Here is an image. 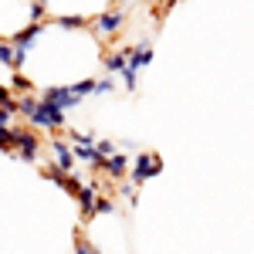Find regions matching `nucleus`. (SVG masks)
I'll return each mask as SVG.
<instances>
[{"instance_id":"7ed1b4c3","label":"nucleus","mask_w":254,"mask_h":254,"mask_svg":"<svg viewBox=\"0 0 254 254\" xmlns=\"http://www.w3.org/2000/svg\"><path fill=\"white\" fill-rule=\"evenodd\" d=\"M92 24H95L98 38H112L119 27L126 24V10H119V7H116V10H102L98 17H92Z\"/></svg>"},{"instance_id":"f3484780","label":"nucleus","mask_w":254,"mask_h":254,"mask_svg":"<svg viewBox=\"0 0 254 254\" xmlns=\"http://www.w3.org/2000/svg\"><path fill=\"white\" fill-rule=\"evenodd\" d=\"M14 116H17V112H10V109L0 105V129H14Z\"/></svg>"},{"instance_id":"423d86ee","label":"nucleus","mask_w":254,"mask_h":254,"mask_svg":"<svg viewBox=\"0 0 254 254\" xmlns=\"http://www.w3.org/2000/svg\"><path fill=\"white\" fill-rule=\"evenodd\" d=\"M126 55H129V68H132V71H142V68L153 61V44H149V41L126 44Z\"/></svg>"},{"instance_id":"412c9836","label":"nucleus","mask_w":254,"mask_h":254,"mask_svg":"<svg viewBox=\"0 0 254 254\" xmlns=\"http://www.w3.org/2000/svg\"><path fill=\"white\" fill-rule=\"evenodd\" d=\"M14 88H17L20 95H27V92H31V81L24 78V75H14Z\"/></svg>"},{"instance_id":"4be33fe9","label":"nucleus","mask_w":254,"mask_h":254,"mask_svg":"<svg viewBox=\"0 0 254 254\" xmlns=\"http://www.w3.org/2000/svg\"><path fill=\"white\" fill-rule=\"evenodd\" d=\"M58 24H61V27H81L85 17H58Z\"/></svg>"},{"instance_id":"ddd939ff","label":"nucleus","mask_w":254,"mask_h":254,"mask_svg":"<svg viewBox=\"0 0 254 254\" xmlns=\"http://www.w3.org/2000/svg\"><path fill=\"white\" fill-rule=\"evenodd\" d=\"M0 105H3V109H10V112H17V98L10 95V88H7V85H0Z\"/></svg>"},{"instance_id":"6ab92c4d","label":"nucleus","mask_w":254,"mask_h":254,"mask_svg":"<svg viewBox=\"0 0 254 254\" xmlns=\"http://www.w3.org/2000/svg\"><path fill=\"white\" fill-rule=\"evenodd\" d=\"M112 88H116L112 78H95V95H105V92H112Z\"/></svg>"},{"instance_id":"39448f33","label":"nucleus","mask_w":254,"mask_h":254,"mask_svg":"<svg viewBox=\"0 0 254 254\" xmlns=\"http://www.w3.org/2000/svg\"><path fill=\"white\" fill-rule=\"evenodd\" d=\"M48 146H51L55 166L64 170V173H71V170H75V149H71V142H64V139H51Z\"/></svg>"},{"instance_id":"b1692460","label":"nucleus","mask_w":254,"mask_h":254,"mask_svg":"<svg viewBox=\"0 0 254 254\" xmlns=\"http://www.w3.org/2000/svg\"><path fill=\"white\" fill-rule=\"evenodd\" d=\"M92 254H102V251H92Z\"/></svg>"},{"instance_id":"dca6fc26","label":"nucleus","mask_w":254,"mask_h":254,"mask_svg":"<svg viewBox=\"0 0 254 254\" xmlns=\"http://www.w3.org/2000/svg\"><path fill=\"white\" fill-rule=\"evenodd\" d=\"M112 210H116V200H109V196H98L95 214H112Z\"/></svg>"},{"instance_id":"aec40b11","label":"nucleus","mask_w":254,"mask_h":254,"mask_svg":"<svg viewBox=\"0 0 254 254\" xmlns=\"http://www.w3.org/2000/svg\"><path fill=\"white\" fill-rule=\"evenodd\" d=\"M136 75H139V71H132V68H126V71H122V85H126L129 92H136Z\"/></svg>"},{"instance_id":"9d476101","label":"nucleus","mask_w":254,"mask_h":254,"mask_svg":"<svg viewBox=\"0 0 254 254\" xmlns=\"http://www.w3.org/2000/svg\"><path fill=\"white\" fill-rule=\"evenodd\" d=\"M38 34H41V24H31V27H24V31H17L10 44H14V48H20V51H27V48H31L34 41H38Z\"/></svg>"},{"instance_id":"6e6552de","label":"nucleus","mask_w":254,"mask_h":254,"mask_svg":"<svg viewBox=\"0 0 254 254\" xmlns=\"http://www.w3.org/2000/svg\"><path fill=\"white\" fill-rule=\"evenodd\" d=\"M102 170L112 176V180H126V173H129V156H126V153H116V156L105 159V166H102Z\"/></svg>"},{"instance_id":"f257e3e1","label":"nucleus","mask_w":254,"mask_h":254,"mask_svg":"<svg viewBox=\"0 0 254 254\" xmlns=\"http://www.w3.org/2000/svg\"><path fill=\"white\" fill-rule=\"evenodd\" d=\"M14 156L17 159H27V163H34L41 159V139L34 129H24V126H14Z\"/></svg>"},{"instance_id":"f03ea898","label":"nucleus","mask_w":254,"mask_h":254,"mask_svg":"<svg viewBox=\"0 0 254 254\" xmlns=\"http://www.w3.org/2000/svg\"><path fill=\"white\" fill-rule=\"evenodd\" d=\"M27 122H31L34 129H51V132H55V129H64V112H61V109H55V105H48V102L41 98L38 109L31 112V119H27Z\"/></svg>"},{"instance_id":"2eb2a0df","label":"nucleus","mask_w":254,"mask_h":254,"mask_svg":"<svg viewBox=\"0 0 254 254\" xmlns=\"http://www.w3.org/2000/svg\"><path fill=\"white\" fill-rule=\"evenodd\" d=\"M119 193L126 196L129 203H136V183H126V180H119Z\"/></svg>"},{"instance_id":"20e7f679","label":"nucleus","mask_w":254,"mask_h":254,"mask_svg":"<svg viewBox=\"0 0 254 254\" xmlns=\"http://www.w3.org/2000/svg\"><path fill=\"white\" fill-rule=\"evenodd\" d=\"M159 156L156 153H139L136 163H132V183H146V180H153L159 173Z\"/></svg>"},{"instance_id":"f8f14e48","label":"nucleus","mask_w":254,"mask_h":254,"mask_svg":"<svg viewBox=\"0 0 254 254\" xmlns=\"http://www.w3.org/2000/svg\"><path fill=\"white\" fill-rule=\"evenodd\" d=\"M0 64L14 68V44L10 41H0Z\"/></svg>"},{"instance_id":"1a4fd4ad","label":"nucleus","mask_w":254,"mask_h":254,"mask_svg":"<svg viewBox=\"0 0 254 254\" xmlns=\"http://www.w3.org/2000/svg\"><path fill=\"white\" fill-rule=\"evenodd\" d=\"M102 64H105V71H109V75H122V71L129 68V55H126V44H122L119 51H112V55H105V61H102Z\"/></svg>"},{"instance_id":"5701e85b","label":"nucleus","mask_w":254,"mask_h":254,"mask_svg":"<svg viewBox=\"0 0 254 254\" xmlns=\"http://www.w3.org/2000/svg\"><path fill=\"white\" fill-rule=\"evenodd\" d=\"M92 251H95V248H92V244H85V241L75 244V254H92Z\"/></svg>"},{"instance_id":"a211bd4d","label":"nucleus","mask_w":254,"mask_h":254,"mask_svg":"<svg viewBox=\"0 0 254 254\" xmlns=\"http://www.w3.org/2000/svg\"><path fill=\"white\" fill-rule=\"evenodd\" d=\"M0 149L14 153V129H0Z\"/></svg>"},{"instance_id":"4468645a","label":"nucleus","mask_w":254,"mask_h":254,"mask_svg":"<svg viewBox=\"0 0 254 254\" xmlns=\"http://www.w3.org/2000/svg\"><path fill=\"white\" fill-rule=\"evenodd\" d=\"M95 146H98V153L109 159V156H116V142L112 139H95Z\"/></svg>"},{"instance_id":"9b49d317","label":"nucleus","mask_w":254,"mask_h":254,"mask_svg":"<svg viewBox=\"0 0 254 254\" xmlns=\"http://www.w3.org/2000/svg\"><path fill=\"white\" fill-rule=\"evenodd\" d=\"M71 92H75V98H85V95H95V78H85V81H78V85H68Z\"/></svg>"},{"instance_id":"0eeeda50","label":"nucleus","mask_w":254,"mask_h":254,"mask_svg":"<svg viewBox=\"0 0 254 254\" xmlns=\"http://www.w3.org/2000/svg\"><path fill=\"white\" fill-rule=\"evenodd\" d=\"M41 98H44L48 105L61 109V112H68V109H75V105H78V98H75L71 88H48V92H41Z\"/></svg>"}]
</instances>
